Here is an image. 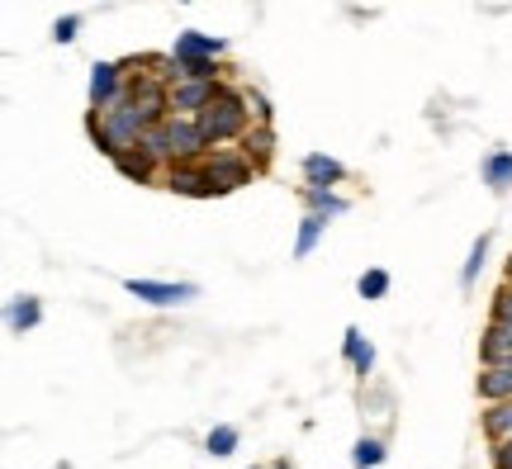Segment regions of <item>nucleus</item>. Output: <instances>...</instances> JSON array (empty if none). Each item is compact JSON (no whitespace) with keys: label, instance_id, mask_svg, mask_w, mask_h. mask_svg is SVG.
<instances>
[{"label":"nucleus","instance_id":"1","mask_svg":"<svg viewBox=\"0 0 512 469\" xmlns=\"http://www.w3.org/2000/svg\"><path fill=\"white\" fill-rule=\"evenodd\" d=\"M166 81H157V76L147 72L138 76V81H128L124 100L114 109H105V114H86V133H91V143L105 152V157H124V152H133V147L143 143L152 128L162 124L166 114Z\"/></svg>","mask_w":512,"mask_h":469},{"label":"nucleus","instance_id":"2","mask_svg":"<svg viewBox=\"0 0 512 469\" xmlns=\"http://www.w3.org/2000/svg\"><path fill=\"white\" fill-rule=\"evenodd\" d=\"M152 157L157 166H190V162H204L209 157V143H204V133L195 119H181V114H166L162 124L147 133L143 143H138Z\"/></svg>","mask_w":512,"mask_h":469},{"label":"nucleus","instance_id":"3","mask_svg":"<svg viewBox=\"0 0 512 469\" xmlns=\"http://www.w3.org/2000/svg\"><path fill=\"white\" fill-rule=\"evenodd\" d=\"M200 133L204 143H209V152H219L223 143H242L247 133H252V109H247V95L233 91V86H219V95H214V105L204 109L200 119Z\"/></svg>","mask_w":512,"mask_h":469},{"label":"nucleus","instance_id":"4","mask_svg":"<svg viewBox=\"0 0 512 469\" xmlns=\"http://www.w3.org/2000/svg\"><path fill=\"white\" fill-rule=\"evenodd\" d=\"M204 171H209V181L219 185V195H228V190L252 185L256 162L242 152V147H219V152H209V157H204Z\"/></svg>","mask_w":512,"mask_h":469},{"label":"nucleus","instance_id":"5","mask_svg":"<svg viewBox=\"0 0 512 469\" xmlns=\"http://www.w3.org/2000/svg\"><path fill=\"white\" fill-rule=\"evenodd\" d=\"M124 294H133V299H143V304H152V308H181V304H190V299H200V285H190V280H143V275H128Z\"/></svg>","mask_w":512,"mask_h":469},{"label":"nucleus","instance_id":"6","mask_svg":"<svg viewBox=\"0 0 512 469\" xmlns=\"http://www.w3.org/2000/svg\"><path fill=\"white\" fill-rule=\"evenodd\" d=\"M128 91V72L124 62H95L91 67V81H86V100H91V114H105L124 100Z\"/></svg>","mask_w":512,"mask_h":469},{"label":"nucleus","instance_id":"7","mask_svg":"<svg viewBox=\"0 0 512 469\" xmlns=\"http://www.w3.org/2000/svg\"><path fill=\"white\" fill-rule=\"evenodd\" d=\"M166 190H171V195H185V199H219V185L209 181L204 162L166 166Z\"/></svg>","mask_w":512,"mask_h":469},{"label":"nucleus","instance_id":"8","mask_svg":"<svg viewBox=\"0 0 512 469\" xmlns=\"http://www.w3.org/2000/svg\"><path fill=\"white\" fill-rule=\"evenodd\" d=\"M223 48H228V43H223L219 34L185 29V34H176V43H171V62H219Z\"/></svg>","mask_w":512,"mask_h":469},{"label":"nucleus","instance_id":"9","mask_svg":"<svg viewBox=\"0 0 512 469\" xmlns=\"http://www.w3.org/2000/svg\"><path fill=\"white\" fill-rule=\"evenodd\" d=\"M299 171H304V181L318 185V190H337V185L347 181V166L337 162V157H328V152H309V157L299 162Z\"/></svg>","mask_w":512,"mask_h":469},{"label":"nucleus","instance_id":"10","mask_svg":"<svg viewBox=\"0 0 512 469\" xmlns=\"http://www.w3.org/2000/svg\"><path fill=\"white\" fill-rule=\"evenodd\" d=\"M475 394L494 408V403H512V361L503 365H484L475 379Z\"/></svg>","mask_w":512,"mask_h":469},{"label":"nucleus","instance_id":"11","mask_svg":"<svg viewBox=\"0 0 512 469\" xmlns=\"http://www.w3.org/2000/svg\"><path fill=\"white\" fill-rule=\"evenodd\" d=\"M5 323H10L15 337L34 332V327L43 323V299H34V294H15V299L5 304Z\"/></svg>","mask_w":512,"mask_h":469},{"label":"nucleus","instance_id":"12","mask_svg":"<svg viewBox=\"0 0 512 469\" xmlns=\"http://www.w3.org/2000/svg\"><path fill=\"white\" fill-rule=\"evenodd\" d=\"M342 356H347V365L356 375H370V370H375V346L366 342L361 327H347V332H342Z\"/></svg>","mask_w":512,"mask_h":469},{"label":"nucleus","instance_id":"13","mask_svg":"<svg viewBox=\"0 0 512 469\" xmlns=\"http://www.w3.org/2000/svg\"><path fill=\"white\" fill-rule=\"evenodd\" d=\"M479 176H484V185H489L494 195H503V190L512 185V152L508 147H494V152L479 162Z\"/></svg>","mask_w":512,"mask_h":469},{"label":"nucleus","instance_id":"14","mask_svg":"<svg viewBox=\"0 0 512 469\" xmlns=\"http://www.w3.org/2000/svg\"><path fill=\"white\" fill-rule=\"evenodd\" d=\"M114 171H119L124 181H138V185L157 181V162L147 157L143 147H133V152H124V157H114Z\"/></svg>","mask_w":512,"mask_h":469},{"label":"nucleus","instance_id":"15","mask_svg":"<svg viewBox=\"0 0 512 469\" xmlns=\"http://www.w3.org/2000/svg\"><path fill=\"white\" fill-rule=\"evenodd\" d=\"M332 218L323 214H304L299 218V233H294V261H304V256H313V247L323 242V233H328Z\"/></svg>","mask_w":512,"mask_h":469},{"label":"nucleus","instance_id":"16","mask_svg":"<svg viewBox=\"0 0 512 469\" xmlns=\"http://www.w3.org/2000/svg\"><path fill=\"white\" fill-rule=\"evenodd\" d=\"M304 204H309V214H323V218H342L351 209L347 195H337V190H318V185H304Z\"/></svg>","mask_w":512,"mask_h":469},{"label":"nucleus","instance_id":"17","mask_svg":"<svg viewBox=\"0 0 512 469\" xmlns=\"http://www.w3.org/2000/svg\"><path fill=\"white\" fill-rule=\"evenodd\" d=\"M484 436H489V446L512 441V403H494V408H484Z\"/></svg>","mask_w":512,"mask_h":469},{"label":"nucleus","instance_id":"18","mask_svg":"<svg viewBox=\"0 0 512 469\" xmlns=\"http://www.w3.org/2000/svg\"><path fill=\"white\" fill-rule=\"evenodd\" d=\"M242 152H247L256 166H266L271 162V152H275V128L271 124H252V133L242 138Z\"/></svg>","mask_w":512,"mask_h":469},{"label":"nucleus","instance_id":"19","mask_svg":"<svg viewBox=\"0 0 512 469\" xmlns=\"http://www.w3.org/2000/svg\"><path fill=\"white\" fill-rule=\"evenodd\" d=\"M242 446V432L233 427V422H219V427H209V436H204V451L214 455V460H223V455H233Z\"/></svg>","mask_w":512,"mask_h":469},{"label":"nucleus","instance_id":"20","mask_svg":"<svg viewBox=\"0 0 512 469\" xmlns=\"http://www.w3.org/2000/svg\"><path fill=\"white\" fill-rule=\"evenodd\" d=\"M384 460H389V451H384L380 436H361V441L351 446V469H380Z\"/></svg>","mask_w":512,"mask_h":469},{"label":"nucleus","instance_id":"21","mask_svg":"<svg viewBox=\"0 0 512 469\" xmlns=\"http://www.w3.org/2000/svg\"><path fill=\"white\" fill-rule=\"evenodd\" d=\"M489 242H494V237L479 233L475 247H470V256H465V266H460V285H465V289H475L479 271H484V261H489Z\"/></svg>","mask_w":512,"mask_h":469},{"label":"nucleus","instance_id":"22","mask_svg":"<svg viewBox=\"0 0 512 469\" xmlns=\"http://www.w3.org/2000/svg\"><path fill=\"white\" fill-rule=\"evenodd\" d=\"M389 285H394L389 271H384V266H370V271H361V280H356V294H361L366 304H380L384 294H389Z\"/></svg>","mask_w":512,"mask_h":469},{"label":"nucleus","instance_id":"23","mask_svg":"<svg viewBox=\"0 0 512 469\" xmlns=\"http://www.w3.org/2000/svg\"><path fill=\"white\" fill-rule=\"evenodd\" d=\"M489 323H498V327H508L512 332V285H503L494 294V318H489Z\"/></svg>","mask_w":512,"mask_h":469},{"label":"nucleus","instance_id":"24","mask_svg":"<svg viewBox=\"0 0 512 469\" xmlns=\"http://www.w3.org/2000/svg\"><path fill=\"white\" fill-rule=\"evenodd\" d=\"M76 34H81V15H62L53 24V43H76Z\"/></svg>","mask_w":512,"mask_h":469},{"label":"nucleus","instance_id":"25","mask_svg":"<svg viewBox=\"0 0 512 469\" xmlns=\"http://www.w3.org/2000/svg\"><path fill=\"white\" fill-rule=\"evenodd\" d=\"M494 469H512V441L494 446Z\"/></svg>","mask_w":512,"mask_h":469},{"label":"nucleus","instance_id":"26","mask_svg":"<svg viewBox=\"0 0 512 469\" xmlns=\"http://www.w3.org/2000/svg\"><path fill=\"white\" fill-rule=\"evenodd\" d=\"M508 285H512V256H508Z\"/></svg>","mask_w":512,"mask_h":469},{"label":"nucleus","instance_id":"27","mask_svg":"<svg viewBox=\"0 0 512 469\" xmlns=\"http://www.w3.org/2000/svg\"><path fill=\"white\" fill-rule=\"evenodd\" d=\"M271 469H290V465H285V460H280V465H271Z\"/></svg>","mask_w":512,"mask_h":469}]
</instances>
